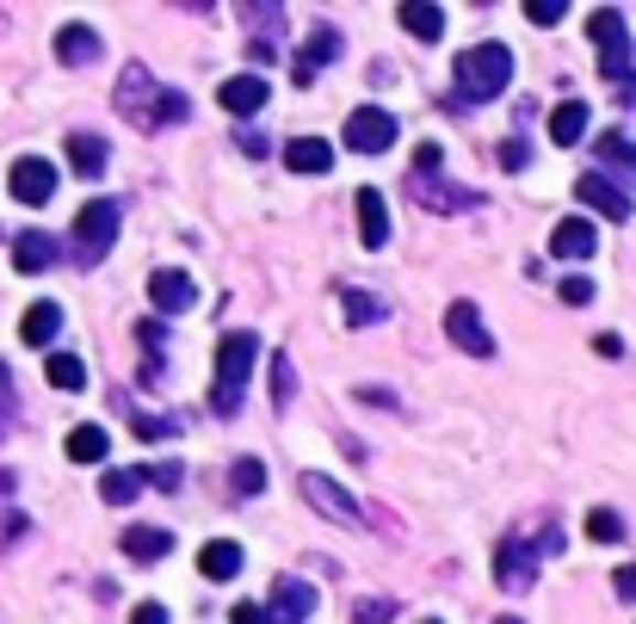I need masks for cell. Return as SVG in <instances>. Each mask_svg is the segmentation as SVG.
<instances>
[{
  "mask_svg": "<svg viewBox=\"0 0 636 624\" xmlns=\"http://www.w3.org/2000/svg\"><path fill=\"white\" fill-rule=\"evenodd\" d=\"M457 106H488V99L507 94V80H513V50L507 44H476L457 56Z\"/></svg>",
  "mask_w": 636,
  "mask_h": 624,
  "instance_id": "6da1fadb",
  "label": "cell"
},
{
  "mask_svg": "<svg viewBox=\"0 0 636 624\" xmlns=\"http://www.w3.org/2000/svg\"><path fill=\"white\" fill-rule=\"evenodd\" d=\"M118 111H130V125H142V130H161V125H180L192 106H186V94H161L155 80H149V68H125Z\"/></svg>",
  "mask_w": 636,
  "mask_h": 624,
  "instance_id": "7a4b0ae2",
  "label": "cell"
},
{
  "mask_svg": "<svg viewBox=\"0 0 636 624\" xmlns=\"http://www.w3.org/2000/svg\"><path fill=\"white\" fill-rule=\"evenodd\" d=\"M254 353H260V341H254L248 329L223 334V346H217V384H211V408H217V415H235V408H241V384H248V372H254Z\"/></svg>",
  "mask_w": 636,
  "mask_h": 624,
  "instance_id": "3957f363",
  "label": "cell"
},
{
  "mask_svg": "<svg viewBox=\"0 0 636 624\" xmlns=\"http://www.w3.org/2000/svg\"><path fill=\"white\" fill-rule=\"evenodd\" d=\"M550 550H562V526H543L538 538H507V545H500V557H495V581L507 593H519V588H531V581H538V562L550 557Z\"/></svg>",
  "mask_w": 636,
  "mask_h": 624,
  "instance_id": "277c9868",
  "label": "cell"
},
{
  "mask_svg": "<svg viewBox=\"0 0 636 624\" xmlns=\"http://www.w3.org/2000/svg\"><path fill=\"white\" fill-rule=\"evenodd\" d=\"M118 217H125V211H118L111 198H94V204H87V211L75 217L68 254H75V266H80V272H87V266H99V260L111 254V241H118Z\"/></svg>",
  "mask_w": 636,
  "mask_h": 624,
  "instance_id": "5b68a950",
  "label": "cell"
},
{
  "mask_svg": "<svg viewBox=\"0 0 636 624\" xmlns=\"http://www.w3.org/2000/svg\"><path fill=\"white\" fill-rule=\"evenodd\" d=\"M588 37L600 44V75H605V80H624V75H630V25H624L618 7H600V13L588 19Z\"/></svg>",
  "mask_w": 636,
  "mask_h": 624,
  "instance_id": "8992f818",
  "label": "cell"
},
{
  "mask_svg": "<svg viewBox=\"0 0 636 624\" xmlns=\"http://www.w3.org/2000/svg\"><path fill=\"white\" fill-rule=\"evenodd\" d=\"M297 488H303V501H310L315 514H327L334 526H365V507H358V501L346 495L341 483H327L322 470H303V476H297Z\"/></svg>",
  "mask_w": 636,
  "mask_h": 624,
  "instance_id": "52a82bcc",
  "label": "cell"
},
{
  "mask_svg": "<svg viewBox=\"0 0 636 624\" xmlns=\"http://www.w3.org/2000/svg\"><path fill=\"white\" fill-rule=\"evenodd\" d=\"M396 118H389L384 106H358L353 118H346V149H358V155H384V149H396Z\"/></svg>",
  "mask_w": 636,
  "mask_h": 624,
  "instance_id": "ba28073f",
  "label": "cell"
},
{
  "mask_svg": "<svg viewBox=\"0 0 636 624\" xmlns=\"http://www.w3.org/2000/svg\"><path fill=\"white\" fill-rule=\"evenodd\" d=\"M408 198L427 204V211H439V217H451V211H476V192L470 186H445L439 173H408Z\"/></svg>",
  "mask_w": 636,
  "mask_h": 624,
  "instance_id": "9c48e42d",
  "label": "cell"
},
{
  "mask_svg": "<svg viewBox=\"0 0 636 624\" xmlns=\"http://www.w3.org/2000/svg\"><path fill=\"white\" fill-rule=\"evenodd\" d=\"M445 334H451L457 353H470V359H488V353H495V334L482 329L476 303H451V310H445Z\"/></svg>",
  "mask_w": 636,
  "mask_h": 624,
  "instance_id": "30bf717a",
  "label": "cell"
},
{
  "mask_svg": "<svg viewBox=\"0 0 636 624\" xmlns=\"http://www.w3.org/2000/svg\"><path fill=\"white\" fill-rule=\"evenodd\" d=\"M149 303H155V315H186L192 303H198V284H192L186 272L161 266V272H149Z\"/></svg>",
  "mask_w": 636,
  "mask_h": 624,
  "instance_id": "8fae6325",
  "label": "cell"
},
{
  "mask_svg": "<svg viewBox=\"0 0 636 624\" xmlns=\"http://www.w3.org/2000/svg\"><path fill=\"white\" fill-rule=\"evenodd\" d=\"M266 99H272V80H266V75H229L217 87V106L229 111V118H254Z\"/></svg>",
  "mask_w": 636,
  "mask_h": 624,
  "instance_id": "7c38bea8",
  "label": "cell"
},
{
  "mask_svg": "<svg viewBox=\"0 0 636 624\" xmlns=\"http://www.w3.org/2000/svg\"><path fill=\"white\" fill-rule=\"evenodd\" d=\"M574 198L593 204V211H600V217H612V223H630V192L612 186L605 173H581V180H574Z\"/></svg>",
  "mask_w": 636,
  "mask_h": 624,
  "instance_id": "4fadbf2b",
  "label": "cell"
},
{
  "mask_svg": "<svg viewBox=\"0 0 636 624\" xmlns=\"http://www.w3.org/2000/svg\"><path fill=\"white\" fill-rule=\"evenodd\" d=\"M310 612H315V588H310V581H297V575H279V581H272V606H266V618L303 624Z\"/></svg>",
  "mask_w": 636,
  "mask_h": 624,
  "instance_id": "5bb4252c",
  "label": "cell"
},
{
  "mask_svg": "<svg viewBox=\"0 0 636 624\" xmlns=\"http://www.w3.org/2000/svg\"><path fill=\"white\" fill-rule=\"evenodd\" d=\"M13 198L19 204H50V198H56V168L37 161V155L13 161Z\"/></svg>",
  "mask_w": 636,
  "mask_h": 624,
  "instance_id": "9a60e30c",
  "label": "cell"
},
{
  "mask_svg": "<svg viewBox=\"0 0 636 624\" xmlns=\"http://www.w3.org/2000/svg\"><path fill=\"white\" fill-rule=\"evenodd\" d=\"M334 56H341V32H334V25H315L310 44H303V56L291 63V80L297 87H310V80L322 75V63H334Z\"/></svg>",
  "mask_w": 636,
  "mask_h": 624,
  "instance_id": "2e32d148",
  "label": "cell"
},
{
  "mask_svg": "<svg viewBox=\"0 0 636 624\" xmlns=\"http://www.w3.org/2000/svg\"><path fill=\"white\" fill-rule=\"evenodd\" d=\"M358 241L365 248H384L389 241V204L377 186H358Z\"/></svg>",
  "mask_w": 636,
  "mask_h": 624,
  "instance_id": "e0dca14e",
  "label": "cell"
},
{
  "mask_svg": "<svg viewBox=\"0 0 636 624\" xmlns=\"http://www.w3.org/2000/svg\"><path fill=\"white\" fill-rule=\"evenodd\" d=\"M56 63H63V68L99 63V32H94V25H63V32H56Z\"/></svg>",
  "mask_w": 636,
  "mask_h": 624,
  "instance_id": "ac0fdd59",
  "label": "cell"
},
{
  "mask_svg": "<svg viewBox=\"0 0 636 624\" xmlns=\"http://www.w3.org/2000/svg\"><path fill=\"white\" fill-rule=\"evenodd\" d=\"M284 168L291 173H334V142H322V137L284 142Z\"/></svg>",
  "mask_w": 636,
  "mask_h": 624,
  "instance_id": "d6986e66",
  "label": "cell"
},
{
  "mask_svg": "<svg viewBox=\"0 0 636 624\" xmlns=\"http://www.w3.org/2000/svg\"><path fill=\"white\" fill-rule=\"evenodd\" d=\"M173 550V531L168 526H130L125 531V557L130 562H161Z\"/></svg>",
  "mask_w": 636,
  "mask_h": 624,
  "instance_id": "ffe728a7",
  "label": "cell"
},
{
  "mask_svg": "<svg viewBox=\"0 0 636 624\" xmlns=\"http://www.w3.org/2000/svg\"><path fill=\"white\" fill-rule=\"evenodd\" d=\"M593 241H600V235H593V223L569 217V223H557V235H550V254H557V260H588Z\"/></svg>",
  "mask_w": 636,
  "mask_h": 624,
  "instance_id": "44dd1931",
  "label": "cell"
},
{
  "mask_svg": "<svg viewBox=\"0 0 636 624\" xmlns=\"http://www.w3.org/2000/svg\"><path fill=\"white\" fill-rule=\"evenodd\" d=\"M19 334H25V346H50L63 334V303H32L25 322H19Z\"/></svg>",
  "mask_w": 636,
  "mask_h": 624,
  "instance_id": "7402d4cb",
  "label": "cell"
},
{
  "mask_svg": "<svg viewBox=\"0 0 636 624\" xmlns=\"http://www.w3.org/2000/svg\"><path fill=\"white\" fill-rule=\"evenodd\" d=\"M198 569L211 581H235L241 575V545H229V538H211V545L198 550Z\"/></svg>",
  "mask_w": 636,
  "mask_h": 624,
  "instance_id": "603a6c76",
  "label": "cell"
},
{
  "mask_svg": "<svg viewBox=\"0 0 636 624\" xmlns=\"http://www.w3.org/2000/svg\"><path fill=\"white\" fill-rule=\"evenodd\" d=\"M581 137H588V106H581V99H562V106L550 111V142L574 149Z\"/></svg>",
  "mask_w": 636,
  "mask_h": 624,
  "instance_id": "cb8c5ba5",
  "label": "cell"
},
{
  "mask_svg": "<svg viewBox=\"0 0 636 624\" xmlns=\"http://www.w3.org/2000/svg\"><path fill=\"white\" fill-rule=\"evenodd\" d=\"M50 260H56V241H50L44 229H25L13 241V266H19V272H44Z\"/></svg>",
  "mask_w": 636,
  "mask_h": 624,
  "instance_id": "d4e9b609",
  "label": "cell"
},
{
  "mask_svg": "<svg viewBox=\"0 0 636 624\" xmlns=\"http://www.w3.org/2000/svg\"><path fill=\"white\" fill-rule=\"evenodd\" d=\"M142 488H149L142 470H106V476H99V501H106V507H130Z\"/></svg>",
  "mask_w": 636,
  "mask_h": 624,
  "instance_id": "484cf974",
  "label": "cell"
},
{
  "mask_svg": "<svg viewBox=\"0 0 636 624\" xmlns=\"http://www.w3.org/2000/svg\"><path fill=\"white\" fill-rule=\"evenodd\" d=\"M68 168H75L80 180L106 173V142H99V137H80V130H75V137H68Z\"/></svg>",
  "mask_w": 636,
  "mask_h": 624,
  "instance_id": "4316f807",
  "label": "cell"
},
{
  "mask_svg": "<svg viewBox=\"0 0 636 624\" xmlns=\"http://www.w3.org/2000/svg\"><path fill=\"white\" fill-rule=\"evenodd\" d=\"M68 458H75V464H99V458L111 452V439H106V427H75V433H68V445H63Z\"/></svg>",
  "mask_w": 636,
  "mask_h": 624,
  "instance_id": "83f0119b",
  "label": "cell"
},
{
  "mask_svg": "<svg viewBox=\"0 0 636 624\" xmlns=\"http://www.w3.org/2000/svg\"><path fill=\"white\" fill-rule=\"evenodd\" d=\"M44 377H50V390H87V365L75 353H50Z\"/></svg>",
  "mask_w": 636,
  "mask_h": 624,
  "instance_id": "f1b7e54d",
  "label": "cell"
},
{
  "mask_svg": "<svg viewBox=\"0 0 636 624\" xmlns=\"http://www.w3.org/2000/svg\"><path fill=\"white\" fill-rule=\"evenodd\" d=\"M341 303H346V322H353V329H377V322H384V303H377L371 291H358V284H346Z\"/></svg>",
  "mask_w": 636,
  "mask_h": 624,
  "instance_id": "f546056e",
  "label": "cell"
},
{
  "mask_svg": "<svg viewBox=\"0 0 636 624\" xmlns=\"http://www.w3.org/2000/svg\"><path fill=\"white\" fill-rule=\"evenodd\" d=\"M396 19H402V25H408L414 37H427V44H433V37L445 32V13H439V7H420V0H408V7H402Z\"/></svg>",
  "mask_w": 636,
  "mask_h": 624,
  "instance_id": "4dcf8cb0",
  "label": "cell"
},
{
  "mask_svg": "<svg viewBox=\"0 0 636 624\" xmlns=\"http://www.w3.org/2000/svg\"><path fill=\"white\" fill-rule=\"evenodd\" d=\"M600 161H605V168H624V180L636 186V142L630 137H618V130L600 137Z\"/></svg>",
  "mask_w": 636,
  "mask_h": 624,
  "instance_id": "1f68e13d",
  "label": "cell"
},
{
  "mask_svg": "<svg viewBox=\"0 0 636 624\" xmlns=\"http://www.w3.org/2000/svg\"><path fill=\"white\" fill-rule=\"evenodd\" d=\"M588 538H593V545H618V538H624V514H618V507H593V514H588Z\"/></svg>",
  "mask_w": 636,
  "mask_h": 624,
  "instance_id": "d6a6232c",
  "label": "cell"
},
{
  "mask_svg": "<svg viewBox=\"0 0 636 624\" xmlns=\"http://www.w3.org/2000/svg\"><path fill=\"white\" fill-rule=\"evenodd\" d=\"M229 483H235V495H260V488H266V464H260V458H235Z\"/></svg>",
  "mask_w": 636,
  "mask_h": 624,
  "instance_id": "836d02e7",
  "label": "cell"
},
{
  "mask_svg": "<svg viewBox=\"0 0 636 624\" xmlns=\"http://www.w3.org/2000/svg\"><path fill=\"white\" fill-rule=\"evenodd\" d=\"M291 396H297V377H291V359L279 353V359H272V402L291 408Z\"/></svg>",
  "mask_w": 636,
  "mask_h": 624,
  "instance_id": "e575fe53",
  "label": "cell"
},
{
  "mask_svg": "<svg viewBox=\"0 0 636 624\" xmlns=\"http://www.w3.org/2000/svg\"><path fill=\"white\" fill-rule=\"evenodd\" d=\"M396 618V600H358L353 606V624H389Z\"/></svg>",
  "mask_w": 636,
  "mask_h": 624,
  "instance_id": "d590c367",
  "label": "cell"
},
{
  "mask_svg": "<svg viewBox=\"0 0 636 624\" xmlns=\"http://www.w3.org/2000/svg\"><path fill=\"white\" fill-rule=\"evenodd\" d=\"M500 168H507V173L531 168V142L526 137H507V142H500Z\"/></svg>",
  "mask_w": 636,
  "mask_h": 624,
  "instance_id": "8d00e7d4",
  "label": "cell"
},
{
  "mask_svg": "<svg viewBox=\"0 0 636 624\" xmlns=\"http://www.w3.org/2000/svg\"><path fill=\"white\" fill-rule=\"evenodd\" d=\"M562 13H569V0H526V19H531V25H557Z\"/></svg>",
  "mask_w": 636,
  "mask_h": 624,
  "instance_id": "74e56055",
  "label": "cell"
},
{
  "mask_svg": "<svg viewBox=\"0 0 636 624\" xmlns=\"http://www.w3.org/2000/svg\"><path fill=\"white\" fill-rule=\"evenodd\" d=\"M137 433H142V439H168V433H180V421H173V415H142Z\"/></svg>",
  "mask_w": 636,
  "mask_h": 624,
  "instance_id": "f35d334b",
  "label": "cell"
},
{
  "mask_svg": "<svg viewBox=\"0 0 636 624\" xmlns=\"http://www.w3.org/2000/svg\"><path fill=\"white\" fill-rule=\"evenodd\" d=\"M439 161H445L439 142H420V149H414V173H439Z\"/></svg>",
  "mask_w": 636,
  "mask_h": 624,
  "instance_id": "ab89813d",
  "label": "cell"
},
{
  "mask_svg": "<svg viewBox=\"0 0 636 624\" xmlns=\"http://www.w3.org/2000/svg\"><path fill=\"white\" fill-rule=\"evenodd\" d=\"M562 303H593V279H562Z\"/></svg>",
  "mask_w": 636,
  "mask_h": 624,
  "instance_id": "60d3db41",
  "label": "cell"
},
{
  "mask_svg": "<svg viewBox=\"0 0 636 624\" xmlns=\"http://www.w3.org/2000/svg\"><path fill=\"white\" fill-rule=\"evenodd\" d=\"M13 433V390H7V372H0V439Z\"/></svg>",
  "mask_w": 636,
  "mask_h": 624,
  "instance_id": "b9f144b4",
  "label": "cell"
},
{
  "mask_svg": "<svg viewBox=\"0 0 636 624\" xmlns=\"http://www.w3.org/2000/svg\"><path fill=\"white\" fill-rule=\"evenodd\" d=\"M130 624H168V606H155V600H142V606L130 612Z\"/></svg>",
  "mask_w": 636,
  "mask_h": 624,
  "instance_id": "7bdbcfd3",
  "label": "cell"
},
{
  "mask_svg": "<svg viewBox=\"0 0 636 624\" xmlns=\"http://www.w3.org/2000/svg\"><path fill=\"white\" fill-rule=\"evenodd\" d=\"M229 618H235V624H272V618H266V606H254V600H241Z\"/></svg>",
  "mask_w": 636,
  "mask_h": 624,
  "instance_id": "ee69618b",
  "label": "cell"
},
{
  "mask_svg": "<svg viewBox=\"0 0 636 624\" xmlns=\"http://www.w3.org/2000/svg\"><path fill=\"white\" fill-rule=\"evenodd\" d=\"M142 483H155V488H168V495H173V488H180V470H173V464H155V476H142Z\"/></svg>",
  "mask_w": 636,
  "mask_h": 624,
  "instance_id": "f6af8a7d",
  "label": "cell"
},
{
  "mask_svg": "<svg viewBox=\"0 0 636 624\" xmlns=\"http://www.w3.org/2000/svg\"><path fill=\"white\" fill-rule=\"evenodd\" d=\"M593 346H600V359H618V353H624V341H618V334H600Z\"/></svg>",
  "mask_w": 636,
  "mask_h": 624,
  "instance_id": "bcb514c9",
  "label": "cell"
},
{
  "mask_svg": "<svg viewBox=\"0 0 636 624\" xmlns=\"http://www.w3.org/2000/svg\"><path fill=\"white\" fill-rule=\"evenodd\" d=\"M618 593H624V600H636V569H618Z\"/></svg>",
  "mask_w": 636,
  "mask_h": 624,
  "instance_id": "7dc6e473",
  "label": "cell"
},
{
  "mask_svg": "<svg viewBox=\"0 0 636 624\" xmlns=\"http://www.w3.org/2000/svg\"><path fill=\"white\" fill-rule=\"evenodd\" d=\"M500 624H519V618H500Z\"/></svg>",
  "mask_w": 636,
  "mask_h": 624,
  "instance_id": "c3c4849f",
  "label": "cell"
},
{
  "mask_svg": "<svg viewBox=\"0 0 636 624\" xmlns=\"http://www.w3.org/2000/svg\"><path fill=\"white\" fill-rule=\"evenodd\" d=\"M427 624H439V618H427Z\"/></svg>",
  "mask_w": 636,
  "mask_h": 624,
  "instance_id": "681fc988",
  "label": "cell"
}]
</instances>
